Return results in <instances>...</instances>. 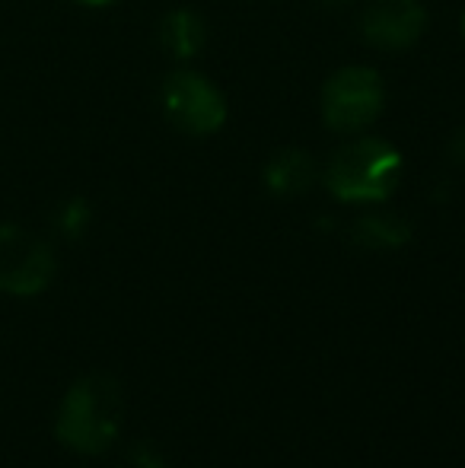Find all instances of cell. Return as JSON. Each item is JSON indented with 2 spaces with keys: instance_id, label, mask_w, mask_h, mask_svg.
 <instances>
[{
  "instance_id": "obj_1",
  "label": "cell",
  "mask_w": 465,
  "mask_h": 468,
  "mask_svg": "<svg viewBox=\"0 0 465 468\" xmlns=\"http://www.w3.org/2000/svg\"><path fill=\"white\" fill-rule=\"evenodd\" d=\"M124 418V395L115 376L90 373L68 388L55 420V437L77 452L109 450Z\"/></svg>"
},
{
  "instance_id": "obj_2",
  "label": "cell",
  "mask_w": 465,
  "mask_h": 468,
  "mask_svg": "<svg viewBox=\"0 0 465 468\" xmlns=\"http://www.w3.org/2000/svg\"><path fill=\"white\" fill-rule=\"evenodd\" d=\"M402 154L383 137H351L325 163V188L348 204H379L396 191Z\"/></svg>"
},
{
  "instance_id": "obj_3",
  "label": "cell",
  "mask_w": 465,
  "mask_h": 468,
  "mask_svg": "<svg viewBox=\"0 0 465 468\" xmlns=\"http://www.w3.org/2000/svg\"><path fill=\"white\" fill-rule=\"evenodd\" d=\"M386 102V83L373 68L351 64L325 80L322 122L335 134H357L379 118Z\"/></svg>"
},
{
  "instance_id": "obj_4",
  "label": "cell",
  "mask_w": 465,
  "mask_h": 468,
  "mask_svg": "<svg viewBox=\"0 0 465 468\" xmlns=\"http://www.w3.org/2000/svg\"><path fill=\"white\" fill-rule=\"evenodd\" d=\"M163 112L182 134L207 137L227 124V99L198 70H175L163 83Z\"/></svg>"
},
{
  "instance_id": "obj_5",
  "label": "cell",
  "mask_w": 465,
  "mask_h": 468,
  "mask_svg": "<svg viewBox=\"0 0 465 468\" xmlns=\"http://www.w3.org/2000/svg\"><path fill=\"white\" fill-rule=\"evenodd\" d=\"M55 281V252L36 233L0 223V290L10 296H38Z\"/></svg>"
},
{
  "instance_id": "obj_6",
  "label": "cell",
  "mask_w": 465,
  "mask_h": 468,
  "mask_svg": "<svg viewBox=\"0 0 465 468\" xmlns=\"http://www.w3.org/2000/svg\"><path fill=\"white\" fill-rule=\"evenodd\" d=\"M428 23L421 0H373L360 13V38L379 51H405L428 32Z\"/></svg>"
},
{
  "instance_id": "obj_7",
  "label": "cell",
  "mask_w": 465,
  "mask_h": 468,
  "mask_svg": "<svg viewBox=\"0 0 465 468\" xmlns=\"http://www.w3.org/2000/svg\"><path fill=\"white\" fill-rule=\"evenodd\" d=\"M319 179V166L312 160V154L300 147H287L268 160L265 166V186L271 195L278 197H297L306 195Z\"/></svg>"
},
{
  "instance_id": "obj_8",
  "label": "cell",
  "mask_w": 465,
  "mask_h": 468,
  "mask_svg": "<svg viewBox=\"0 0 465 468\" xmlns=\"http://www.w3.org/2000/svg\"><path fill=\"white\" fill-rule=\"evenodd\" d=\"M160 45L173 58L188 61V58H195L207 45L205 19H201L195 10H188V6H175V10H169L160 23Z\"/></svg>"
},
{
  "instance_id": "obj_9",
  "label": "cell",
  "mask_w": 465,
  "mask_h": 468,
  "mask_svg": "<svg viewBox=\"0 0 465 468\" xmlns=\"http://www.w3.org/2000/svg\"><path fill=\"white\" fill-rule=\"evenodd\" d=\"M351 239L360 249H402L411 239V223L398 214H386V210H373L354 220Z\"/></svg>"
},
{
  "instance_id": "obj_10",
  "label": "cell",
  "mask_w": 465,
  "mask_h": 468,
  "mask_svg": "<svg viewBox=\"0 0 465 468\" xmlns=\"http://www.w3.org/2000/svg\"><path fill=\"white\" fill-rule=\"evenodd\" d=\"M87 223H90V207H87V201H70V204H64V210H61V229L68 236H80L83 229H87Z\"/></svg>"
},
{
  "instance_id": "obj_11",
  "label": "cell",
  "mask_w": 465,
  "mask_h": 468,
  "mask_svg": "<svg viewBox=\"0 0 465 468\" xmlns=\"http://www.w3.org/2000/svg\"><path fill=\"white\" fill-rule=\"evenodd\" d=\"M128 456L134 468H166V459H163V452L153 443H134Z\"/></svg>"
},
{
  "instance_id": "obj_12",
  "label": "cell",
  "mask_w": 465,
  "mask_h": 468,
  "mask_svg": "<svg viewBox=\"0 0 465 468\" xmlns=\"http://www.w3.org/2000/svg\"><path fill=\"white\" fill-rule=\"evenodd\" d=\"M449 156H453V163L465 166V124L456 131L453 137H449Z\"/></svg>"
},
{
  "instance_id": "obj_13",
  "label": "cell",
  "mask_w": 465,
  "mask_h": 468,
  "mask_svg": "<svg viewBox=\"0 0 465 468\" xmlns=\"http://www.w3.org/2000/svg\"><path fill=\"white\" fill-rule=\"evenodd\" d=\"M319 4H322V6H332V10H335V6H348L351 0H319Z\"/></svg>"
},
{
  "instance_id": "obj_14",
  "label": "cell",
  "mask_w": 465,
  "mask_h": 468,
  "mask_svg": "<svg viewBox=\"0 0 465 468\" xmlns=\"http://www.w3.org/2000/svg\"><path fill=\"white\" fill-rule=\"evenodd\" d=\"M77 4H87V6H109V4H115V0H77Z\"/></svg>"
},
{
  "instance_id": "obj_15",
  "label": "cell",
  "mask_w": 465,
  "mask_h": 468,
  "mask_svg": "<svg viewBox=\"0 0 465 468\" xmlns=\"http://www.w3.org/2000/svg\"><path fill=\"white\" fill-rule=\"evenodd\" d=\"M460 32H462V38H465V13H462V19H460Z\"/></svg>"
}]
</instances>
